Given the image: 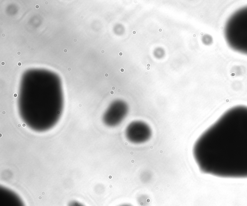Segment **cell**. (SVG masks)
<instances>
[{
  "instance_id": "15",
  "label": "cell",
  "mask_w": 247,
  "mask_h": 206,
  "mask_svg": "<svg viewBox=\"0 0 247 206\" xmlns=\"http://www.w3.org/2000/svg\"><path fill=\"white\" fill-rule=\"evenodd\" d=\"M39 7L40 6H39V5H37H37H36L35 8H36V9H38V8H39Z\"/></svg>"
},
{
  "instance_id": "11",
  "label": "cell",
  "mask_w": 247,
  "mask_h": 206,
  "mask_svg": "<svg viewBox=\"0 0 247 206\" xmlns=\"http://www.w3.org/2000/svg\"><path fill=\"white\" fill-rule=\"evenodd\" d=\"M120 206H132L131 205H129V204H123V205H121Z\"/></svg>"
},
{
  "instance_id": "12",
  "label": "cell",
  "mask_w": 247,
  "mask_h": 206,
  "mask_svg": "<svg viewBox=\"0 0 247 206\" xmlns=\"http://www.w3.org/2000/svg\"><path fill=\"white\" fill-rule=\"evenodd\" d=\"M147 67H151V65L150 63H147L146 65Z\"/></svg>"
},
{
  "instance_id": "10",
  "label": "cell",
  "mask_w": 247,
  "mask_h": 206,
  "mask_svg": "<svg viewBox=\"0 0 247 206\" xmlns=\"http://www.w3.org/2000/svg\"><path fill=\"white\" fill-rule=\"evenodd\" d=\"M132 34H133V35H136V33H137V31H136V30H133V31H132Z\"/></svg>"
},
{
  "instance_id": "26",
  "label": "cell",
  "mask_w": 247,
  "mask_h": 206,
  "mask_svg": "<svg viewBox=\"0 0 247 206\" xmlns=\"http://www.w3.org/2000/svg\"><path fill=\"white\" fill-rule=\"evenodd\" d=\"M30 46H28V49H30Z\"/></svg>"
},
{
  "instance_id": "9",
  "label": "cell",
  "mask_w": 247,
  "mask_h": 206,
  "mask_svg": "<svg viewBox=\"0 0 247 206\" xmlns=\"http://www.w3.org/2000/svg\"><path fill=\"white\" fill-rule=\"evenodd\" d=\"M118 55L120 56H122L123 55V52H119V54H118Z\"/></svg>"
},
{
  "instance_id": "7",
  "label": "cell",
  "mask_w": 247,
  "mask_h": 206,
  "mask_svg": "<svg viewBox=\"0 0 247 206\" xmlns=\"http://www.w3.org/2000/svg\"><path fill=\"white\" fill-rule=\"evenodd\" d=\"M120 71H121V72H122V73H123V72H124V71H125V69H124L123 68H120Z\"/></svg>"
},
{
  "instance_id": "23",
  "label": "cell",
  "mask_w": 247,
  "mask_h": 206,
  "mask_svg": "<svg viewBox=\"0 0 247 206\" xmlns=\"http://www.w3.org/2000/svg\"><path fill=\"white\" fill-rule=\"evenodd\" d=\"M5 36H6V35H5V34H2V36H3V37H5Z\"/></svg>"
},
{
  "instance_id": "21",
  "label": "cell",
  "mask_w": 247,
  "mask_h": 206,
  "mask_svg": "<svg viewBox=\"0 0 247 206\" xmlns=\"http://www.w3.org/2000/svg\"><path fill=\"white\" fill-rule=\"evenodd\" d=\"M72 70V68H68V71H71Z\"/></svg>"
},
{
  "instance_id": "27",
  "label": "cell",
  "mask_w": 247,
  "mask_h": 206,
  "mask_svg": "<svg viewBox=\"0 0 247 206\" xmlns=\"http://www.w3.org/2000/svg\"><path fill=\"white\" fill-rule=\"evenodd\" d=\"M112 89H113V90H114L115 89V87H113V88H112Z\"/></svg>"
},
{
  "instance_id": "3",
  "label": "cell",
  "mask_w": 247,
  "mask_h": 206,
  "mask_svg": "<svg viewBox=\"0 0 247 206\" xmlns=\"http://www.w3.org/2000/svg\"><path fill=\"white\" fill-rule=\"evenodd\" d=\"M128 140L133 143L146 142L151 137L152 132L149 126L142 121H136L131 123L126 131Z\"/></svg>"
},
{
  "instance_id": "22",
  "label": "cell",
  "mask_w": 247,
  "mask_h": 206,
  "mask_svg": "<svg viewBox=\"0 0 247 206\" xmlns=\"http://www.w3.org/2000/svg\"><path fill=\"white\" fill-rule=\"evenodd\" d=\"M73 41L75 42H76V41H77V40L76 39H73Z\"/></svg>"
},
{
  "instance_id": "8",
  "label": "cell",
  "mask_w": 247,
  "mask_h": 206,
  "mask_svg": "<svg viewBox=\"0 0 247 206\" xmlns=\"http://www.w3.org/2000/svg\"><path fill=\"white\" fill-rule=\"evenodd\" d=\"M22 65V63L21 62H19L18 63V66H21Z\"/></svg>"
},
{
  "instance_id": "2",
  "label": "cell",
  "mask_w": 247,
  "mask_h": 206,
  "mask_svg": "<svg viewBox=\"0 0 247 206\" xmlns=\"http://www.w3.org/2000/svg\"><path fill=\"white\" fill-rule=\"evenodd\" d=\"M224 35L231 49L247 55V6L239 8L228 18Z\"/></svg>"
},
{
  "instance_id": "18",
  "label": "cell",
  "mask_w": 247,
  "mask_h": 206,
  "mask_svg": "<svg viewBox=\"0 0 247 206\" xmlns=\"http://www.w3.org/2000/svg\"><path fill=\"white\" fill-rule=\"evenodd\" d=\"M101 53L102 54H104V53H105V51L104 50H102L101 51Z\"/></svg>"
},
{
  "instance_id": "16",
  "label": "cell",
  "mask_w": 247,
  "mask_h": 206,
  "mask_svg": "<svg viewBox=\"0 0 247 206\" xmlns=\"http://www.w3.org/2000/svg\"><path fill=\"white\" fill-rule=\"evenodd\" d=\"M17 54H18V56H20L21 54V52H18V53H17Z\"/></svg>"
},
{
  "instance_id": "1",
  "label": "cell",
  "mask_w": 247,
  "mask_h": 206,
  "mask_svg": "<svg viewBox=\"0 0 247 206\" xmlns=\"http://www.w3.org/2000/svg\"><path fill=\"white\" fill-rule=\"evenodd\" d=\"M193 155L204 174L247 178V106H235L225 112L196 141Z\"/></svg>"
},
{
  "instance_id": "6",
  "label": "cell",
  "mask_w": 247,
  "mask_h": 206,
  "mask_svg": "<svg viewBox=\"0 0 247 206\" xmlns=\"http://www.w3.org/2000/svg\"><path fill=\"white\" fill-rule=\"evenodd\" d=\"M68 206H84L81 203L78 202L77 201H72L70 202Z\"/></svg>"
},
{
  "instance_id": "14",
  "label": "cell",
  "mask_w": 247,
  "mask_h": 206,
  "mask_svg": "<svg viewBox=\"0 0 247 206\" xmlns=\"http://www.w3.org/2000/svg\"><path fill=\"white\" fill-rule=\"evenodd\" d=\"M64 51V53H67V52H68V50L67 49H64V51Z\"/></svg>"
},
{
  "instance_id": "25",
  "label": "cell",
  "mask_w": 247,
  "mask_h": 206,
  "mask_svg": "<svg viewBox=\"0 0 247 206\" xmlns=\"http://www.w3.org/2000/svg\"><path fill=\"white\" fill-rule=\"evenodd\" d=\"M111 95H113V94H114V92H111Z\"/></svg>"
},
{
  "instance_id": "19",
  "label": "cell",
  "mask_w": 247,
  "mask_h": 206,
  "mask_svg": "<svg viewBox=\"0 0 247 206\" xmlns=\"http://www.w3.org/2000/svg\"><path fill=\"white\" fill-rule=\"evenodd\" d=\"M158 31H159V32H162V31H163V30L162 29H159Z\"/></svg>"
},
{
  "instance_id": "5",
  "label": "cell",
  "mask_w": 247,
  "mask_h": 206,
  "mask_svg": "<svg viewBox=\"0 0 247 206\" xmlns=\"http://www.w3.org/2000/svg\"><path fill=\"white\" fill-rule=\"evenodd\" d=\"M126 109L120 107L111 111L106 116L105 121L109 126H115L120 123L126 115Z\"/></svg>"
},
{
  "instance_id": "20",
  "label": "cell",
  "mask_w": 247,
  "mask_h": 206,
  "mask_svg": "<svg viewBox=\"0 0 247 206\" xmlns=\"http://www.w3.org/2000/svg\"><path fill=\"white\" fill-rule=\"evenodd\" d=\"M150 67H147L146 70H150Z\"/></svg>"
},
{
  "instance_id": "13",
  "label": "cell",
  "mask_w": 247,
  "mask_h": 206,
  "mask_svg": "<svg viewBox=\"0 0 247 206\" xmlns=\"http://www.w3.org/2000/svg\"><path fill=\"white\" fill-rule=\"evenodd\" d=\"M1 65L2 66H4L5 65V64H6V63H5V62H1Z\"/></svg>"
},
{
  "instance_id": "17",
  "label": "cell",
  "mask_w": 247,
  "mask_h": 206,
  "mask_svg": "<svg viewBox=\"0 0 247 206\" xmlns=\"http://www.w3.org/2000/svg\"><path fill=\"white\" fill-rule=\"evenodd\" d=\"M108 76H109V74H108V73L105 74V76L106 77H108Z\"/></svg>"
},
{
  "instance_id": "4",
  "label": "cell",
  "mask_w": 247,
  "mask_h": 206,
  "mask_svg": "<svg viewBox=\"0 0 247 206\" xmlns=\"http://www.w3.org/2000/svg\"><path fill=\"white\" fill-rule=\"evenodd\" d=\"M0 206H24L21 199L15 193L3 189L0 192Z\"/></svg>"
},
{
  "instance_id": "24",
  "label": "cell",
  "mask_w": 247,
  "mask_h": 206,
  "mask_svg": "<svg viewBox=\"0 0 247 206\" xmlns=\"http://www.w3.org/2000/svg\"><path fill=\"white\" fill-rule=\"evenodd\" d=\"M14 96H15V97H16V96H17V94H15V95H14Z\"/></svg>"
}]
</instances>
